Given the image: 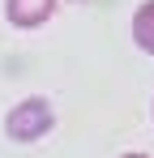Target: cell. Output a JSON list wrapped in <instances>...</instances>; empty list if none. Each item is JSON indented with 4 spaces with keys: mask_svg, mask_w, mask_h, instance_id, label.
Here are the masks:
<instances>
[{
    "mask_svg": "<svg viewBox=\"0 0 154 158\" xmlns=\"http://www.w3.org/2000/svg\"><path fill=\"white\" fill-rule=\"evenodd\" d=\"M51 124H56V111H51V103L43 98V94L22 98V103L4 115V132H9V141H22V145L39 141V137H47Z\"/></svg>",
    "mask_w": 154,
    "mask_h": 158,
    "instance_id": "cell-1",
    "label": "cell"
},
{
    "mask_svg": "<svg viewBox=\"0 0 154 158\" xmlns=\"http://www.w3.org/2000/svg\"><path fill=\"white\" fill-rule=\"evenodd\" d=\"M124 158H150V154H124Z\"/></svg>",
    "mask_w": 154,
    "mask_h": 158,
    "instance_id": "cell-4",
    "label": "cell"
},
{
    "mask_svg": "<svg viewBox=\"0 0 154 158\" xmlns=\"http://www.w3.org/2000/svg\"><path fill=\"white\" fill-rule=\"evenodd\" d=\"M56 13V0H4V17L17 30H39Z\"/></svg>",
    "mask_w": 154,
    "mask_h": 158,
    "instance_id": "cell-2",
    "label": "cell"
},
{
    "mask_svg": "<svg viewBox=\"0 0 154 158\" xmlns=\"http://www.w3.org/2000/svg\"><path fill=\"white\" fill-rule=\"evenodd\" d=\"M133 43L154 56V0L137 4V13H133Z\"/></svg>",
    "mask_w": 154,
    "mask_h": 158,
    "instance_id": "cell-3",
    "label": "cell"
}]
</instances>
